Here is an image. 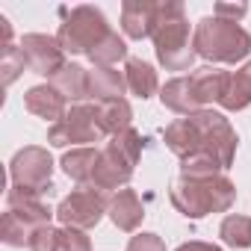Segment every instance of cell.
<instances>
[{
    "label": "cell",
    "mask_w": 251,
    "mask_h": 251,
    "mask_svg": "<svg viewBox=\"0 0 251 251\" xmlns=\"http://www.w3.org/2000/svg\"><path fill=\"white\" fill-rule=\"evenodd\" d=\"M163 136L175 157L186 160L192 154H207L222 166V172L233 166L236 145H239L230 121L216 109H201V112L175 118Z\"/></svg>",
    "instance_id": "obj_1"
},
{
    "label": "cell",
    "mask_w": 251,
    "mask_h": 251,
    "mask_svg": "<svg viewBox=\"0 0 251 251\" xmlns=\"http://www.w3.org/2000/svg\"><path fill=\"white\" fill-rule=\"evenodd\" d=\"M154 53L157 62L166 71H189L195 62V45L189 39V21L186 9L177 0H163L160 15H157V30H154Z\"/></svg>",
    "instance_id": "obj_2"
},
{
    "label": "cell",
    "mask_w": 251,
    "mask_h": 251,
    "mask_svg": "<svg viewBox=\"0 0 251 251\" xmlns=\"http://www.w3.org/2000/svg\"><path fill=\"white\" fill-rule=\"evenodd\" d=\"M175 210L186 219H204L210 213H227L236 201V186L230 177L216 175V177H204V180H189V177H177L172 183L169 192Z\"/></svg>",
    "instance_id": "obj_3"
},
{
    "label": "cell",
    "mask_w": 251,
    "mask_h": 251,
    "mask_svg": "<svg viewBox=\"0 0 251 251\" xmlns=\"http://www.w3.org/2000/svg\"><path fill=\"white\" fill-rule=\"evenodd\" d=\"M192 45H195L198 56H204L210 62H219V65H233V62L248 56L251 36L239 24H233V21L207 15V18H201L195 24Z\"/></svg>",
    "instance_id": "obj_4"
},
{
    "label": "cell",
    "mask_w": 251,
    "mask_h": 251,
    "mask_svg": "<svg viewBox=\"0 0 251 251\" xmlns=\"http://www.w3.org/2000/svg\"><path fill=\"white\" fill-rule=\"evenodd\" d=\"M142 157V133H136L133 127L124 130L118 136L109 139V145L100 151V160H98V169H95V177H92V186L103 189V192H118L130 183L133 172H136V163Z\"/></svg>",
    "instance_id": "obj_5"
},
{
    "label": "cell",
    "mask_w": 251,
    "mask_h": 251,
    "mask_svg": "<svg viewBox=\"0 0 251 251\" xmlns=\"http://www.w3.org/2000/svg\"><path fill=\"white\" fill-rule=\"evenodd\" d=\"M53 216H56V210H50L42 198L9 189L6 192L3 222H0V239H3L9 248H24V245H30V239L36 236L39 227L50 225Z\"/></svg>",
    "instance_id": "obj_6"
},
{
    "label": "cell",
    "mask_w": 251,
    "mask_h": 251,
    "mask_svg": "<svg viewBox=\"0 0 251 251\" xmlns=\"http://www.w3.org/2000/svg\"><path fill=\"white\" fill-rule=\"evenodd\" d=\"M109 33L112 30H109L106 15L100 9H95V6H74L62 18V24L56 30V42L62 45L65 53H86L89 56Z\"/></svg>",
    "instance_id": "obj_7"
},
{
    "label": "cell",
    "mask_w": 251,
    "mask_h": 251,
    "mask_svg": "<svg viewBox=\"0 0 251 251\" xmlns=\"http://www.w3.org/2000/svg\"><path fill=\"white\" fill-rule=\"evenodd\" d=\"M9 189L42 198L53 189V160L48 148L27 145L9 163Z\"/></svg>",
    "instance_id": "obj_8"
},
{
    "label": "cell",
    "mask_w": 251,
    "mask_h": 251,
    "mask_svg": "<svg viewBox=\"0 0 251 251\" xmlns=\"http://www.w3.org/2000/svg\"><path fill=\"white\" fill-rule=\"evenodd\" d=\"M106 213H109V195L98 186H77L56 207V219L62 222V227H77V230L98 227V222Z\"/></svg>",
    "instance_id": "obj_9"
},
{
    "label": "cell",
    "mask_w": 251,
    "mask_h": 251,
    "mask_svg": "<svg viewBox=\"0 0 251 251\" xmlns=\"http://www.w3.org/2000/svg\"><path fill=\"white\" fill-rule=\"evenodd\" d=\"M100 139H103V130L98 124V112L95 106H86V103L71 106L65 118L50 124V130H48V145L53 148H68V145L86 148V142H100Z\"/></svg>",
    "instance_id": "obj_10"
},
{
    "label": "cell",
    "mask_w": 251,
    "mask_h": 251,
    "mask_svg": "<svg viewBox=\"0 0 251 251\" xmlns=\"http://www.w3.org/2000/svg\"><path fill=\"white\" fill-rule=\"evenodd\" d=\"M21 53L27 59V71L39 74V77H56L68 62H65V50L56 42V36H45V33H27L21 39Z\"/></svg>",
    "instance_id": "obj_11"
},
{
    "label": "cell",
    "mask_w": 251,
    "mask_h": 251,
    "mask_svg": "<svg viewBox=\"0 0 251 251\" xmlns=\"http://www.w3.org/2000/svg\"><path fill=\"white\" fill-rule=\"evenodd\" d=\"M27 248L30 251H92V242H89L86 230L45 225L36 230V236L30 239Z\"/></svg>",
    "instance_id": "obj_12"
},
{
    "label": "cell",
    "mask_w": 251,
    "mask_h": 251,
    "mask_svg": "<svg viewBox=\"0 0 251 251\" xmlns=\"http://www.w3.org/2000/svg\"><path fill=\"white\" fill-rule=\"evenodd\" d=\"M160 3L151 0H127L121 6V30L127 39H151L157 30Z\"/></svg>",
    "instance_id": "obj_13"
},
{
    "label": "cell",
    "mask_w": 251,
    "mask_h": 251,
    "mask_svg": "<svg viewBox=\"0 0 251 251\" xmlns=\"http://www.w3.org/2000/svg\"><path fill=\"white\" fill-rule=\"evenodd\" d=\"M24 106H27L33 115H39V118H45V121H50V124H56V121L65 118V112H68V109H65L68 100H65L62 92H59L56 86H50V83H42V86L27 89Z\"/></svg>",
    "instance_id": "obj_14"
},
{
    "label": "cell",
    "mask_w": 251,
    "mask_h": 251,
    "mask_svg": "<svg viewBox=\"0 0 251 251\" xmlns=\"http://www.w3.org/2000/svg\"><path fill=\"white\" fill-rule=\"evenodd\" d=\"M106 216L112 219V225H115L118 230L133 233V230L142 225V219H145V207H142L136 189H127V186L118 189V192L109 198V213H106Z\"/></svg>",
    "instance_id": "obj_15"
},
{
    "label": "cell",
    "mask_w": 251,
    "mask_h": 251,
    "mask_svg": "<svg viewBox=\"0 0 251 251\" xmlns=\"http://www.w3.org/2000/svg\"><path fill=\"white\" fill-rule=\"evenodd\" d=\"M160 100L166 109L177 112V115H192V112H201V100L195 95V86H192V77L183 74V77H172L163 89H160Z\"/></svg>",
    "instance_id": "obj_16"
},
{
    "label": "cell",
    "mask_w": 251,
    "mask_h": 251,
    "mask_svg": "<svg viewBox=\"0 0 251 251\" xmlns=\"http://www.w3.org/2000/svg\"><path fill=\"white\" fill-rule=\"evenodd\" d=\"M192 86H195V95L201 100V106L207 109V103H222L227 86H230V74L216 68V65H204V68H195L192 74Z\"/></svg>",
    "instance_id": "obj_17"
},
{
    "label": "cell",
    "mask_w": 251,
    "mask_h": 251,
    "mask_svg": "<svg viewBox=\"0 0 251 251\" xmlns=\"http://www.w3.org/2000/svg\"><path fill=\"white\" fill-rule=\"evenodd\" d=\"M95 112H98V124H100L103 136H118L124 130H130L133 106L127 103V98H115V100L95 103Z\"/></svg>",
    "instance_id": "obj_18"
},
{
    "label": "cell",
    "mask_w": 251,
    "mask_h": 251,
    "mask_svg": "<svg viewBox=\"0 0 251 251\" xmlns=\"http://www.w3.org/2000/svg\"><path fill=\"white\" fill-rule=\"evenodd\" d=\"M98 160H100V151L98 148H71L62 154V172L80 183V186H92V177H95V169H98Z\"/></svg>",
    "instance_id": "obj_19"
},
{
    "label": "cell",
    "mask_w": 251,
    "mask_h": 251,
    "mask_svg": "<svg viewBox=\"0 0 251 251\" xmlns=\"http://www.w3.org/2000/svg\"><path fill=\"white\" fill-rule=\"evenodd\" d=\"M124 89H127V80H124L121 71H115V68H92L89 71V98L95 103L124 98Z\"/></svg>",
    "instance_id": "obj_20"
},
{
    "label": "cell",
    "mask_w": 251,
    "mask_h": 251,
    "mask_svg": "<svg viewBox=\"0 0 251 251\" xmlns=\"http://www.w3.org/2000/svg\"><path fill=\"white\" fill-rule=\"evenodd\" d=\"M124 80H127V89L136 95V98H151L157 89H160V80H157V71L151 62L145 59H127L124 65Z\"/></svg>",
    "instance_id": "obj_21"
},
{
    "label": "cell",
    "mask_w": 251,
    "mask_h": 251,
    "mask_svg": "<svg viewBox=\"0 0 251 251\" xmlns=\"http://www.w3.org/2000/svg\"><path fill=\"white\" fill-rule=\"evenodd\" d=\"M50 86H56L65 100H83V98H89V71L77 62H68L50 80Z\"/></svg>",
    "instance_id": "obj_22"
},
{
    "label": "cell",
    "mask_w": 251,
    "mask_h": 251,
    "mask_svg": "<svg viewBox=\"0 0 251 251\" xmlns=\"http://www.w3.org/2000/svg\"><path fill=\"white\" fill-rule=\"evenodd\" d=\"M222 106L227 112H239V109L251 106V59L236 74H230V86L222 98Z\"/></svg>",
    "instance_id": "obj_23"
},
{
    "label": "cell",
    "mask_w": 251,
    "mask_h": 251,
    "mask_svg": "<svg viewBox=\"0 0 251 251\" xmlns=\"http://www.w3.org/2000/svg\"><path fill=\"white\" fill-rule=\"evenodd\" d=\"M219 236L230 248H251V216L230 213L219 225Z\"/></svg>",
    "instance_id": "obj_24"
},
{
    "label": "cell",
    "mask_w": 251,
    "mask_h": 251,
    "mask_svg": "<svg viewBox=\"0 0 251 251\" xmlns=\"http://www.w3.org/2000/svg\"><path fill=\"white\" fill-rule=\"evenodd\" d=\"M89 59H92L95 68H112L115 62L127 59V42H124L118 33H109V36L89 53Z\"/></svg>",
    "instance_id": "obj_25"
},
{
    "label": "cell",
    "mask_w": 251,
    "mask_h": 251,
    "mask_svg": "<svg viewBox=\"0 0 251 251\" xmlns=\"http://www.w3.org/2000/svg\"><path fill=\"white\" fill-rule=\"evenodd\" d=\"M216 175H222V166L207 154H192V157L180 160V177L204 180V177H216Z\"/></svg>",
    "instance_id": "obj_26"
},
{
    "label": "cell",
    "mask_w": 251,
    "mask_h": 251,
    "mask_svg": "<svg viewBox=\"0 0 251 251\" xmlns=\"http://www.w3.org/2000/svg\"><path fill=\"white\" fill-rule=\"evenodd\" d=\"M24 68H27V59H24V53H21V48H3L0 50V71H3V86H12L21 74H24Z\"/></svg>",
    "instance_id": "obj_27"
},
{
    "label": "cell",
    "mask_w": 251,
    "mask_h": 251,
    "mask_svg": "<svg viewBox=\"0 0 251 251\" xmlns=\"http://www.w3.org/2000/svg\"><path fill=\"white\" fill-rule=\"evenodd\" d=\"M127 251H166V242L157 233H136V236H130Z\"/></svg>",
    "instance_id": "obj_28"
},
{
    "label": "cell",
    "mask_w": 251,
    "mask_h": 251,
    "mask_svg": "<svg viewBox=\"0 0 251 251\" xmlns=\"http://www.w3.org/2000/svg\"><path fill=\"white\" fill-rule=\"evenodd\" d=\"M248 12V6L245 3H216L213 6V15L216 18H225V21H233V24H239V18Z\"/></svg>",
    "instance_id": "obj_29"
},
{
    "label": "cell",
    "mask_w": 251,
    "mask_h": 251,
    "mask_svg": "<svg viewBox=\"0 0 251 251\" xmlns=\"http://www.w3.org/2000/svg\"><path fill=\"white\" fill-rule=\"evenodd\" d=\"M175 251H222L219 245H213V242H201V239H192V242H183V245H177Z\"/></svg>",
    "instance_id": "obj_30"
},
{
    "label": "cell",
    "mask_w": 251,
    "mask_h": 251,
    "mask_svg": "<svg viewBox=\"0 0 251 251\" xmlns=\"http://www.w3.org/2000/svg\"><path fill=\"white\" fill-rule=\"evenodd\" d=\"M0 33H3V48H12V24L6 15H0Z\"/></svg>",
    "instance_id": "obj_31"
}]
</instances>
